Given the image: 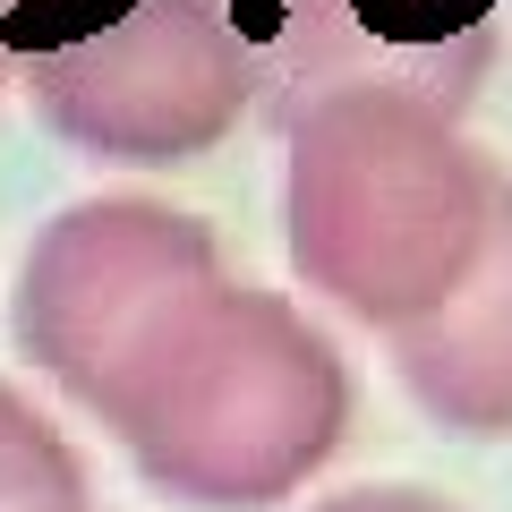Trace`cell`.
I'll use <instances>...</instances> for the list:
<instances>
[{"mask_svg": "<svg viewBox=\"0 0 512 512\" xmlns=\"http://www.w3.org/2000/svg\"><path fill=\"white\" fill-rule=\"evenodd\" d=\"M393 376L444 436L512 444V180L495 197V231H487L478 274L436 316L393 333Z\"/></svg>", "mask_w": 512, "mask_h": 512, "instance_id": "obj_5", "label": "cell"}, {"mask_svg": "<svg viewBox=\"0 0 512 512\" xmlns=\"http://www.w3.org/2000/svg\"><path fill=\"white\" fill-rule=\"evenodd\" d=\"M308 512H461V504H444L436 487H410V478H367V487L316 495Z\"/></svg>", "mask_w": 512, "mask_h": 512, "instance_id": "obj_8", "label": "cell"}, {"mask_svg": "<svg viewBox=\"0 0 512 512\" xmlns=\"http://www.w3.org/2000/svg\"><path fill=\"white\" fill-rule=\"evenodd\" d=\"M0 86H9V52H0Z\"/></svg>", "mask_w": 512, "mask_h": 512, "instance_id": "obj_9", "label": "cell"}, {"mask_svg": "<svg viewBox=\"0 0 512 512\" xmlns=\"http://www.w3.org/2000/svg\"><path fill=\"white\" fill-rule=\"evenodd\" d=\"M69 154L120 171L197 163L256 111V60L231 0H146L103 35H77L9 69Z\"/></svg>", "mask_w": 512, "mask_h": 512, "instance_id": "obj_4", "label": "cell"}, {"mask_svg": "<svg viewBox=\"0 0 512 512\" xmlns=\"http://www.w3.org/2000/svg\"><path fill=\"white\" fill-rule=\"evenodd\" d=\"M350 402V359L299 299L214 282L163 325L94 427L171 504L274 512L342 453Z\"/></svg>", "mask_w": 512, "mask_h": 512, "instance_id": "obj_1", "label": "cell"}, {"mask_svg": "<svg viewBox=\"0 0 512 512\" xmlns=\"http://www.w3.org/2000/svg\"><path fill=\"white\" fill-rule=\"evenodd\" d=\"M504 171L419 94H333L282 128V256L367 333H410L478 274Z\"/></svg>", "mask_w": 512, "mask_h": 512, "instance_id": "obj_2", "label": "cell"}, {"mask_svg": "<svg viewBox=\"0 0 512 512\" xmlns=\"http://www.w3.org/2000/svg\"><path fill=\"white\" fill-rule=\"evenodd\" d=\"M77 504H86L77 444L0 376V512H77Z\"/></svg>", "mask_w": 512, "mask_h": 512, "instance_id": "obj_6", "label": "cell"}, {"mask_svg": "<svg viewBox=\"0 0 512 512\" xmlns=\"http://www.w3.org/2000/svg\"><path fill=\"white\" fill-rule=\"evenodd\" d=\"M128 9H146V0H0V52L18 69V60H35V52H60V43H77V35L120 26Z\"/></svg>", "mask_w": 512, "mask_h": 512, "instance_id": "obj_7", "label": "cell"}, {"mask_svg": "<svg viewBox=\"0 0 512 512\" xmlns=\"http://www.w3.org/2000/svg\"><path fill=\"white\" fill-rule=\"evenodd\" d=\"M77 512H86V504H77Z\"/></svg>", "mask_w": 512, "mask_h": 512, "instance_id": "obj_10", "label": "cell"}, {"mask_svg": "<svg viewBox=\"0 0 512 512\" xmlns=\"http://www.w3.org/2000/svg\"><path fill=\"white\" fill-rule=\"evenodd\" d=\"M222 274V239L205 214L137 188L60 205L18 256V291H9V342L35 376H52L86 419L120 402L163 325L205 299Z\"/></svg>", "mask_w": 512, "mask_h": 512, "instance_id": "obj_3", "label": "cell"}]
</instances>
